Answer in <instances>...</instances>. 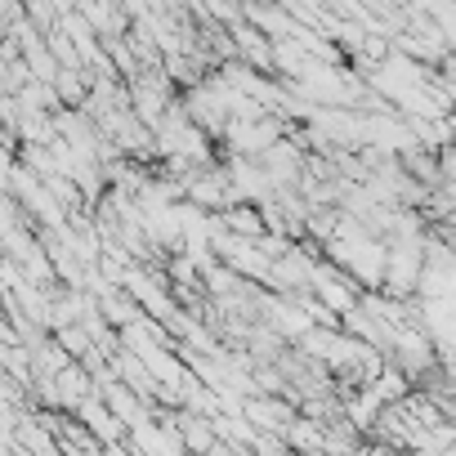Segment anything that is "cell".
<instances>
[{"label":"cell","instance_id":"cell-1","mask_svg":"<svg viewBox=\"0 0 456 456\" xmlns=\"http://www.w3.org/2000/svg\"><path fill=\"white\" fill-rule=\"evenodd\" d=\"M287 130H291V121H287V117H278V112H265V117H251V121L228 117V126H224L219 143H224V152L260 157V152H269V148H273Z\"/></svg>","mask_w":456,"mask_h":456},{"label":"cell","instance_id":"cell-2","mask_svg":"<svg viewBox=\"0 0 456 456\" xmlns=\"http://www.w3.org/2000/svg\"><path fill=\"white\" fill-rule=\"evenodd\" d=\"M309 296L314 300H322L331 314H349V309H358V300H362V287L340 269V265H331V260H318V269H314V282H309Z\"/></svg>","mask_w":456,"mask_h":456},{"label":"cell","instance_id":"cell-3","mask_svg":"<svg viewBox=\"0 0 456 456\" xmlns=\"http://www.w3.org/2000/svg\"><path fill=\"white\" fill-rule=\"evenodd\" d=\"M219 224L228 228V233H238V238H265L269 233V224H265V210L256 201H233V206H224L215 210Z\"/></svg>","mask_w":456,"mask_h":456},{"label":"cell","instance_id":"cell-4","mask_svg":"<svg viewBox=\"0 0 456 456\" xmlns=\"http://www.w3.org/2000/svg\"><path fill=\"white\" fill-rule=\"evenodd\" d=\"M282 438H287L291 452H327V420L300 411V416L282 429Z\"/></svg>","mask_w":456,"mask_h":456},{"label":"cell","instance_id":"cell-5","mask_svg":"<svg viewBox=\"0 0 456 456\" xmlns=\"http://www.w3.org/2000/svg\"><path fill=\"white\" fill-rule=\"evenodd\" d=\"M438 183L456 192V139L438 148Z\"/></svg>","mask_w":456,"mask_h":456}]
</instances>
